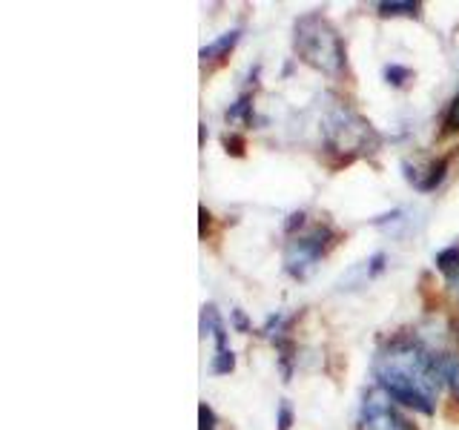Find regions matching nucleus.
<instances>
[{
	"label": "nucleus",
	"mask_w": 459,
	"mask_h": 430,
	"mask_svg": "<svg viewBox=\"0 0 459 430\" xmlns=\"http://www.w3.org/2000/svg\"><path fill=\"white\" fill-rule=\"evenodd\" d=\"M373 373H377L379 391H385L399 405L413 408L425 416L437 410V396L442 384L439 356L422 348L416 339H394L377 356Z\"/></svg>",
	"instance_id": "obj_1"
},
{
	"label": "nucleus",
	"mask_w": 459,
	"mask_h": 430,
	"mask_svg": "<svg viewBox=\"0 0 459 430\" xmlns=\"http://www.w3.org/2000/svg\"><path fill=\"white\" fill-rule=\"evenodd\" d=\"M293 32V47L301 61L325 75H342L348 57H344V43L333 23L322 18L319 12H310L296 21Z\"/></svg>",
	"instance_id": "obj_2"
},
{
	"label": "nucleus",
	"mask_w": 459,
	"mask_h": 430,
	"mask_svg": "<svg viewBox=\"0 0 459 430\" xmlns=\"http://www.w3.org/2000/svg\"><path fill=\"white\" fill-rule=\"evenodd\" d=\"M325 135H327V152H336L342 158V164H351L353 158H359L365 150L370 152V147L379 143L373 126L348 107H336L327 115Z\"/></svg>",
	"instance_id": "obj_3"
},
{
	"label": "nucleus",
	"mask_w": 459,
	"mask_h": 430,
	"mask_svg": "<svg viewBox=\"0 0 459 430\" xmlns=\"http://www.w3.org/2000/svg\"><path fill=\"white\" fill-rule=\"evenodd\" d=\"M339 233L336 229H330V227H316V229H310L307 236H299V238H293L290 244H287V253H284V267H287V272H290L293 279H307L310 272H313V267H316V262L319 258H325L330 250L336 247L339 244Z\"/></svg>",
	"instance_id": "obj_4"
},
{
	"label": "nucleus",
	"mask_w": 459,
	"mask_h": 430,
	"mask_svg": "<svg viewBox=\"0 0 459 430\" xmlns=\"http://www.w3.org/2000/svg\"><path fill=\"white\" fill-rule=\"evenodd\" d=\"M359 430H408V422L394 410L391 396L385 391H368L362 416H359Z\"/></svg>",
	"instance_id": "obj_5"
},
{
	"label": "nucleus",
	"mask_w": 459,
	"mask_h": 430,
	"mask_svg": "<svg viewBox=\"0 0 459 430\" xmlns=\"http://www.w3.org/2000/svg\"><path fill=\"white\" fill-rule=\"evenodd\" d=\"M201 336H212L215 339L212 373H219V376H224V373H233L236 356H233V350L227 348V327L221 322L219 310H215V305H204V307H201Z\"/></svg>",
	"instance_id": "obj_6"
},
{
	"label": "nucleus",
	"mask_w": 459,
	"mask_h": 430,
	"mask_svg": "<svg viewBox=\"0 0 459 430\" xmlns=\"http://www.w3.org/2000/svg\"><path fill=\"white\" fill-rule=\"evenodd\" d=\"M238 38H241V32H238V29H233V32H224L219 40H212V43H207V47H201V52H198L201 64H221L224 57L233 52Z\"/></svg>",
	"instance_id": "obj_7"
},
{
	"label": "nucleus",
	"mask_w": 459,
	"mask_h": 430,
	"mask_svg": "<svg viewBox=\"0 0 459 430\" xmlns=\"http://www.w3.org/2000/svg\"><path fill=\"white\" fill-rule=\"evenodd\" d=\"M451 158H454V155H442V158H437V161H430V164H428V169H425V176L413 184L416 190H420V193H434L437 186L445 181V176H448Z\"/></svg>",
	"instance_id": "obj_8"
},
{
	"label": "nucleus",
	"mask_w": 459,
	"mask_h": 430,
	"mask_svg": "<svg viewBox=\"0 0 459 430\" xmlns=\"http://www.w3.org/2000/svg\"><path fill=\"white\" fill-rule=\"evenodd\" d=\"M439 376L448 384L454 401H459V356H451V353L439 356Z\"/></svg>",
	"instance_id": "obj_9"
},
{
	"label": "nucleus",
	"mask_w": 459,
	"mask_h": 430,
	"mask_svg": "<svg viewBox=\"0 0 459 430\" xmlns=\"http://www.w3.org/2000/svg\"><path fill=\"white\" fill-rule=\"evenodd\" d=\"M437 270L442 272L448 281L459 279V247H448L437 253Z\"/></svg>",
	"instance_id": "obj_10"
},
{
	"label": "nucleus",
	"mask_w": 459,
	"mask_h": 430,
	"mask_svg": "<svg viewBox=\"0 0 459 430\" xmlns=\"http://www.w3.org/2000/svg\"><path fill=\"white\" fill-rule=\"evenodd\" d=\"M227 121H244V124H255V112H253V95L244 92L233 107L227 109Z\"/></svg>",
	"instance_id": "obj_11"
},
{
	"label": "nucleus",
	"mask_w": 459,
	"mask_h": 430,
	"mask_svg": "<svg viewBox=\"0 0 459 430\" xmlns=\"http://www.w3.org/2000/svg\"><path fill=\"white\" fill-rule=\"evenodd\" d=\"M382 18H420V4H379L377 6Z\"/></svg>",
	"instance_id": "obj_12"
},
{
	"label": "nucleus",
	"mask_w": 459,
	"mask_h": 430,
	"mask_svg": "<svg viewBox=\"0 0 459 430\" xmlns=\"http://www.w3.org/2000/svg\"><path fill=\"white\" fill-rule=\"evenodd\" d=\"M411 78H413V72L408 66H399V64L385 66V81L391 83V86H405Z\"/></svg>",
	"instance_id": "obj_13"
},
{
	"label": "nucleus",
	"mask_w": 459,
	"mask_h": 430,
	"mask_svg": "<svg viewBox=\"0 0 459 430\" xmlns=\"http://www.w3.org/2000/svg\"><path fill=\"white\" fill-rule=\"evenodd\" d=\"M445 133H459V95L451 100L448 112H445Z\"/></svg>",
	"instance_id": "obj_14"
},
{
	"label": "nucleus",
	"mask_w": 459,
	"mask_h": 430,
	"mask_svg": "<svg viewBox=\"0 0 459 430\" xmlns=\"http://www.w3.org/2000/svg\"><path fill=\"white\" fill-rule=\"evenodd\" d=\"M221 143H224V150H227L230 155H236V158H241L244 150H247V141H244L241 135H224Z\"/></svg>",
	"instance_id": "obj_15"
},
{
	"label": "nucleus",
	"mask_w": 459,
	"mask_h": 430,
	"mask_svg": "<svg viewBox=\"0 0 459 430\" xmlns=\"http://www.w3.org/2000/svg\"><path fill=\"white\" fill-rule=\"evenodd\" d=\"M198 430H215V413L207 401L198 405Z\"/></svg>",
	"instance_id": "obj_16"
},
{
	"label": "nucleus",
	"mask_w": 459,
	"mask_h": 430,
	"mask_svg": "<svg viewBox=\"0 0 459 430\" xmlns=\"http://www.w3.org/2000/svg\"><path fill=\"white\" fill-rule=\"evenodd\" d=\"M293 427V410L290 405H281L279 408V430H290Z\"/></svg>",
	"instance_id": "obj_17"
},
{
	"label": "nucleus",
	"mask_w": 459,
	"mask_h": 430,
	"mask_svg": "<svg viewBox=\"0 0 459 430\" xmlns=\"http://www.w3.org/2000/svg\"><path fill=\"white\" fill-rule=\"evenodd\" d=\"M198 215H201V238H207V227H210V221H212V215H210L204 207L198 210Z\"/></svg>",
	"instance_id": "obj_18"
},
{
	"label": "nucleus",
	"mask_w": 459,
	"mask_h": 430,
	"mask_svg": "<svg viewBox=\"0 0 459 430\" xmlns=\"http://www.w3.org/2000/svg\"><path fill=\"white\" fill-rule=\"evenodd\" d=\"M301 224H305V212H293L290 221H287V233H293V229L301 227Z\"/></svg>",
	"instance_id": "obj_19"
},
{
	"label": "nucleus",
	"mask_w": 459,
	"mask_h": 430,
	"mask_svg": "<svg viewBox=\"0 0 459 430\" xmlns=\"http://www.w3.org/2000/svg\"><path fill=\"white\" fill-rule=\"evenodd\" d=\"M233 319H236L238 330H247V319H244V315H241V310H236V313H233Z\"/></svg>",
	"instance_id": "obj_20"
},
{
	"label": "nucleus",
	"mask_w": 459,
	"mask_h": 430,
	"mask_svg": "<svg viewBox=\"0 0 459 430\" xmlns=\"http://www.w3.org/2000/svg\"><path fill=\"white\" fill-rule=\"evenodd\" d=\"M454 336H456V341H459V315H456V322H454Z\"/></svg>",
	"instance_id": "obj_21"
}]
</instances>
